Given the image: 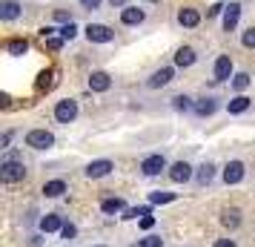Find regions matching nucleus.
Listing matches in <instances>:
<instances>
[{
	"label": "nucleus",
	"instance_id": "nucleus-1",
	"mask_svg": "<svg viewBox=\"0 0 255 247\" xmlns=\"http://www.w3.org/2000/svg\"><path fill=\"white\" fill-rule=\"evenodd\" d=\"M26 164L23 161H14V158H6L3 164H0V181L3 184H17V181H23L26 178Z\"/></svg>",
	"mask_w": 255,
	"mask_h": 247
},
{
	"label": "nucleus",
	"instance_id": "nucleus-2",
	"mask_svg": "<svg viewBox=\"0 0 255 247\" xmlns=\"http://www.w3.org/2000/svg\"><path fill=\"white\" fill-rule=\"evenodd\" d=\"M163 170H169V164H166V158H163L161 153H152V155H146V158L140 161V176H146V178L161 176Z\"/></svg>",
	"mask_w": 255,
	"mask_h": 247
},
{
	"label": "nucleus",
	"instance_id": "nucleus-3",
	"mask_svg": "<svg viewBox=\"0 0 255 247\" xmlns=\"http://www.w3.org/2000/svg\"><path fill=\"white\" fill-rule=\"evenodd\" d=\"M78 118V101L75 98H63L55 104V121L58 124H72Z\"/></svg>",
	"mask_w": 255,
	"mask_h": 247
},
{
	"label": "nucleus",
	"instance_id": "nucleus-4",
	"mask_svg": "<svg viewBox=\"0 0 255 247\" xmlns=\"http://www.w3.org/2000/svg\"><path fill=\"white\" fill-rule=\"evenodd\" d=\"M83 35H86L89 43H112V40H115V32L104 23H89L83 29Z\"/></svg>",
	"mask_w": 255,
	"mask_h": 247
},
{
	"label": "nucleus",
	"instance_id": "nucleus-5",
	"mask_svg": "<svg viewBox=\"0 0 255 247\" xmlns=\"http://www.w3.org/2000/svg\"><path fill=\"white\" fill-rule=\"evenodd\" d=\"M26 147H32V150H52L55 147V135L49 130H32V132H26Z\"/></svg>",
	"mask_w": 255,
	"mask_h": 247
},
{
	"label": "nucleus",
	"instance_id": "nucleus-6",
	"mask_svg": "<svg viewBox=\"0 0 255 247\" xmlns=\"http://www.w3.org/2000/svg\"><path fill=\"white\" fill-rule=\"evenodd\" d=\"M244 176H247V167H244V161H230V164L224 167V173H221V178H224V184H227V187H232V184H241Z\"/></svg>",
	"mask_w": 255,
	"mask_h": 247
},
{
	"label": "nucleus",
	"instance_id": "nucleus-7",
	"mask_svg": "<svg viewBox=\"0 0 255 247\" xmlns=\"http://www.w3.org/2000/svg\"><path fill=\"white\" fill-rule=\"evenodd\" d=\"M166 176H169V181H172V184H186V181L195 176V173H192V167L186 164V161H175V164H169Z\"/></svg>",
	"mask_w": 255,
	"mask_h": 247
},
{
	"label": "nucleus",
	"instance_id": "nucleus-8",
	"mask_svg": "<svg viewBox=\"0 0 255 247\" xmlns=\"http://www.w3.org/2000/svg\"><path fill=\"white\" fill-rule=\"evenodd\" d=\"M112 170H115V164L109 158H98V161H89L83 173H86V178H106Z\"/></svg>",
	"mask_w": 255,
	"mask_h": 247
},
{
	"label": "nucleus",
	"instance_id": "nucleus-9",
	"mask_svg": "<svg viewBox=\"0 0 255 247\" xmlns=\"http://www.w3.org/2000/svg\"><path fill=\"white\" fill-rule=\"evenodd\" d=\"M175 78V69L172 66H161V69H155L149 75V81H146V86L149 89H161V86H166V83H172Z\"/></svg>",
	"mask_w": 255,
	"mask_h": 247
},
{
	"label": "nucleus",
	"instance_id": "nucleus-10",
	"mask_svg": "<svg viewBox=\"0 0 255 247\" xmlns=\"http://www.w3.org/2000/svg\"><path fill=\"white\" fill-rule=\"evenodd\" d=\"M232 58L230 55H218L215 58V66H212V75H215V81H230L232 78Z\"/></svg>",
	"mask_w": 255,
	"mask_h": 247
},
{
	"label": "nucleus",
	"instance_id": "nucleus-11",
	"mask_svg": "<svg viewBox=\"0 0 255 247\" xmlns=\"http://www.w3.org/2000/svg\"><path fill=\"white\" fill-rule=\"evenodd\" d=\"M89 89H92V92H109V89H112V75L104 72V69L92 72V75H89Z\"/></svg>",
	"mask_w": 255,
	"mask_h": 247
},
{
	"label": "nucleus",
	"instance_id": "nucleus-12",
	"mask_svg": "<svg viewBox=\"0 0 255 247\" xmlns=\"http://www.w3.org/2000/svg\"><path fill=\"white\" fill-rule=\"evenodd\" d=\"M23 14V6L17 3V0H0V20H6V23H12Z\"/></svg>",
	"mask_w": 255,
	"mask_h": 247
},
{
	"label": "nucleus",
	"instance_id": "nucleus-13",
	"mask_svg": "<svg viewBox=\"0 0 255 247\" xmlns=\"http://www.w3.org/2000/svg\"><path fill=\"white\" fill-rule=\"evenodd\" d=\"M146 20V12L140 9V6H127V9H121V23L124 26H140Z\"/></svg>",
	"mask_w": 255,
	"mask_h": 247
},
{
	"label": "nucleus",
	"instance_id": "nucleus-14",
	"mask_svg": "<svg viewBox=\"0 0 255 247\" xmlns=\"http://www.w3.org/2000/svg\"><path fill=\"white\" fill-rule=\"evenodd\" d=\"M241 20V3H230L227 9H224V32H235V26Z\"/></svg>",
	"mask_w": 255,
	"mask_h": 247
},
{
	"label": "nucleus",
	"instance_id": "nucleus-15",
	"mask_svg": "<svg viewBox=\"0 0 255 247\" xmlns=\"http://www.w3.org/2000/svg\"><path fill=\"white\" fill-rule=\"evenodd\" d=\"M241 210H238V207H224V210H221V224H224V227H227V230H238V227H241Z\"/></svg>",
	"mask_w": 255,
	"mask_h": 247
},
{
	"label": "nucleus",
	"instance_id": "nucleus-16",
	"mask_svg": "<svg viewBox=\"0 0 255 247\" xmlns=\"http://www.w3.org/2000/svg\"><path fill=\"white\" fill-rule=\"evenodd\" d=\"M195 60H198V55H195L192 46H181L178 52H175V66H178V69H189Z\"/></svg>",
	"mask_w": 255,
	"mask_h": 247
},
{
	"label": "nucleus",
	"instance_id": "nucleus-17",
	"mask_svg": "<svg viewBox=\"0 0 255 247\" xmlns=\"http://www.w3.org/2000/svg\"><path fill=\"white\" fill-rule=\"evenodd\" d=\"M212 178H215V164H212V161H204V164L195 170L198 187H209V184H212Z\"/></svg>",
	"mask_w": 255,
	"mask_h": 247
},
{
	"label": "nucleus",
	"instance_id": "nucleus-18",
	"mask_svg": "<svg viewBox=\"0 0 255 247\" xmlns=\"http://www.w3.org/2000/svg\"><path fill=\"white\" fill-rule=\"evenodd\" d=\"M37 227H40V233H60V230H63V222H60L58 213H46Z\"/></svg>",
	"mask_w": 255,
	"mask_h": 247
},
{
	"label": "nucleus",
	"instance_id": "nucleus-19",
	"mask_svg": "<svg viewBox=\"0 0 255 247\" xmlns=\"http://www.w3.org/2000/svg\"><path fill=\"white\" fill-rule=\"evenodd\" d=\"M215 109H218V98H212V95H207V98L195 101V115H201V118L215 115Z\"/></svg>",
	"mask_w": 255,
	"mask_h": 247
},
{
	"label": "nucleus",
	"instance_id": "nucleus-20",
	"mask_svg": "<svg viewBox=\"0 0 255 247\" xmlns=\"http://www.w3.org/2000/svg\"><path fill=\"white\" fill-rule=\"evenodd\" d=\"M178 23L184 26V29H195V26L201 23V14H198V9H189V6H184V9L178 12Z\"/></svg>",
	"mask_w": 255,
	"mask_h": 247
},
{
	"label": "nucleus",
	"instance_id": "nucleus-21",
	"mask_svg": "<svg viewBox=\"0 0 255 247\" xmlns=\"http://www.w3.org/2000/svg\"><path fill=\"white\" fill-rule=\"evenodd\" d=\"M46 199H60L63 193H66V181H60V178H52V181H46L43 184V190H40Z\"/></svg>",
	"mask_w": 255,
	"mask_h": 247
},
{
	"label": "nucleus",
	"instance_id": "nucleus-22",
	"mask_svg": "<svg viewBox=\"0 0 255 247\" xmlns=\"http://www.w3.org/2000/svg\"><path fill=\"white\" fill-rule=\"evenodd\" d=\"M250 106H253V101H250L247 95H235L230 104H227V112H230V115H241V112H247Z\"/></svg>",
	"mask_w": 255,
	"mask_h": 247
},
{
	"label": "nucleus",
	"instance_id": "nucleus-23",
	"mask_svg": "<svg viewBox=\"0 0 255 247\" xmlns=\"http://www.w3.org/2000/svg\"><path fill=\"white\" fill-rule=\"evenodd\" d=\"M124 207H127V201L118 199V196H115V199H104V201H101V210H104L106 216H115V213H121Z\"/></svg>",
	"mask_w": 255,
	"mask_h": 247
},
{
	"label": "nucleus",
	"instance_id": "nucleus-24",
	"mask_svg": "<svg viewBox=\"0 0 255 247\" xmlns=\"http://www.w3.org/2000/svg\"><path fill=\"white\" fill-rule=\"evenodd\" d=\"M250 83H253V78L247 75V72H238V75H232V89L238 95H244L247 89H250Z\"/></svg>",
	"mask_w": 255,
	"mask_h": 247
},
{
	"label": "nucleus",
	"instance_id": "nucleus-25",
	"mask_svg": "<svg viewBox=\"0 0 255 247\" xmlns=\"http://www.w3.org/2000/svg\"><path fill=\"white\" fill-rule=\"evenodd\" d=\"M172 106L178 109V112H195V101H192L189 95H175Z\"/></svg>",
	"mask_w": 255,
	"mask_h": 247
},
{
	"label": "nucleus",
	"instance_id": "nucleus-26",
	"mask_svg": "<svg viewBox=\"0 0 255 247\" xmlns=\"http://www.w3.org/2000/svg\"><path fill=\"white\" fill-rule=\"evenodd\" d=\"M6 52H9V55H14V58H20V55H26V52H29V43H26L23 37H14V40H9V43H6Z\"/></svg>",
	"mask_w": 255,
	"mask_h": 247
},
{
	"label": "nucleus",
	"instance_id": "nucleus-27",
	"mask_svg": "<svg viewBox=\"0 0 255 247\" xmlns=\"http://www.w3.org/2000/svg\"><path fill=\"white\" fill-rule=\"evenodd\" d=\"M175 199H178V193H169V190H155V193H149V204H169Z\"/></svg>",
	"mask_w": 255,
	"mask_h": 247
},
{
	"label": "nucleus",
	"instance_id": "nucleus-28",
	"mask_svg": "<svg viewBox=\"0 0 255 247\" xmlns=\"http://www.w3.org/2000/svg\"><path fill=\"white\" fill-rule=\"evenodd\" d=\"M132 247H163V239L161 236H143V239H138Z\"/></svg>",
	"mask_w": 255,
	"mask_h": 247
},
{
	"label": "nucleus",
	"instance_id": "nucleus-29",
	"mask_svg": "<svg viewBox=\"0 0 255 247\" xmlns=\"http://www.w3.org/2000/svg\"><path fill=\"white\" fill-rule=\"evenodd\" d=\"M58 35L63 37V40H72V37L78 35V26H75V23H66V26H60V29H58Z\"/></svg>",
	"mask_w": 255,
	"mask_h": 247
},
{
	"label": "nucleus",
	"instance_id": "nucleus-30",
	"mask_svg": "<svg viewBox=\"0 0 255 247\" xmlns=\"http://www.w3.org/2000/svg\"><path fill=\"white\" fill-rule=\"evenodd\" d=\"M241 43H244L247 49H255V26H250V29L241 35Z\"/></svg>",
	"mask_w": 255,
	"mask_h": 247
},
{
	"label": "nucleus",
	"instance_id": "nucleus-31",
	"mask_svg": "<svg viewBox=\"0 0 255 247\" xmlns=\"http://www.w3.org/2000/svg\"><path fill=\"white\" fill-rule=\"evenodd\" d=\"M52 14H55V20H58V23H63V26L75 23V20H72V12H66V9H55Z\"/></svg>",
	"mask_w": 255,
	"mask_h": 247
},
{
	"label": "nucleus",
	"instance_id": "nucleus-32",
	"mask_svg": "<svg viewBox=\"0 0 255 247\" xmlns=\"http://www.w3.org/2000/svg\"><path fill=\"white\" fill-rule=\"evenodd\" d=\"M63 43H66L63 37H46V49H52V52H58V49L63 46Z\"/></svg>",
	"mask_w": 255,
	"mask_h": 247
},
{
	"label": "nucleus",
	"instance_id": "nucleus-33",
	"mask_svg": "<svg viewBox=\"0 0 255 247\" xmlns=\"http://www.w3.org/2000/svg\"><path fill=\"white\" fill-rule=\"evenodd\" d=\"M60 236H63V239H75V236H78V227H75V224H63Z\"/></svg>",
	"mask_w": 255,
	"mask_h": 247
},
{
	"label": "nucleus",
	"instance_id": "nucleus-34",
	"mask_svg": "<svg viewBox=\"0 0 255 247\" xmlns=\"http://www.w3.org/2000/svg\"><path fill=\"white\" fill-rule=\"evenodd\" d=\"M78 3H81L83 9H89V12H95V9H101V3H104V0H78Z\"/></svg>",
	"mask_w": 255,
	"mask_h": 247
},
{
	"label": "nucleus",
	"instance_id": "nucleus-35",
	"mask_svg": "<svg viewBox=\"0 0 255 247\" xmlns=\"http://www.w3.org/2000/svg\"><path fill=\"white\" fill-rule=\"evenodd\" d=\"M224 9H227V6H221V3H215V6H209V9H207V17H215V14H224Z\"/></svg>",
	"mask_w": 255,
	"mask_h": 247
},
{
	"label": "nucleus",
	"instance_id": "nucleus-36",
	"mask_svg": "<svg viewBox=\"0 0 255 247\" xmlns=\"http://www.w3.org/2000/svg\"><path fill=\"white\" fill-rule=\"evenodd\" d=\"M212 247H238V245H235V239H218Z\"/></svg>",
	"mask_w": 255,
	"mask_h": 247
},
{
	"label": "nucleus",
	"instance_id": "nucleus-37",
	"mask_svg": "<svg viewBox=\"0 0 255 247\" xmlns=\"http://www.w3.org/2000/svg\"><path fill=\"white\" fill-rule=\"evenodd\" d=\"M152 224H155L152 216H143V219H140V227H143V230H152Z\"/></svg>",
	"mask_w": 255,
	"mask_h": 247
},
{
	"label": "nucleus",
	"instance_id": "nucleus-38",
	"mask_svg": "<svg viewBox=\"0 0 255 247\" xmlns=\"http://www.w3.org/2000/svg\"><path fill=\"white\" fill-rule=\"evenodd\" d=\"M12 144V132H3V138H0V150H6Z\"/></svg>",
	"mask_w": 255,
	"mask_h": 247
},
{
	"label": "nucleus",
	"instance_id": "nucleus-39",
	"mask_svg": "<svg viewBox=\"0 0 255 247\" xmlns=\"http://www.w3.org/2000/svg\"><path fill=\"white\" fill-rule=\"evenodd\" d=\"M109 6H112V9H127L129 0H109Z\"/></svg>",
	"mask_w": 255,
	"mask_h": 247
},
{
	"label": "nucleus",
	"instance_id": "nucleus-40",
	"mask_svg": "<svg viewBox=\"0 0 255 247\" xmlns=\"http://www.w3.org/2000/svg\"><path fill=\"white\" fill-rule=\"evenodd\" d=\"M55 32H58V29H52V26H43V29H40V35H43V40H46V37H55Z\"/></svg>",
	"mask_w": 255,
	"mask_h": 247
}]
</instances>
